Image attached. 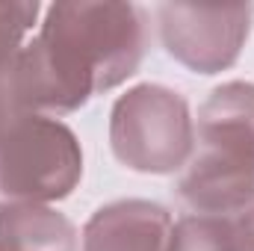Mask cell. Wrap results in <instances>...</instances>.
Wrapping results in <instances>:
<instances>
[{
  "label": "cell",
  "mask_w": 254,
  "mask_h": 251,
  "mask_svg": "<svg viewBox=\"0 0 254 251\" xmlns=\"http://www.w3.org/2000/svg\"><path fill=\"white\" fill-rule=\"evenodd\" d=\"M83 178V151L74 130L54 116H24L0 145L3 201L54 204Z\"/></svg>",
  "instance_id": "4"
},
{
  "label": "cell",
  "mask_w": 254,
  "mask_h": 251,
  "mask_svg": "<svg viewBox=\"0 0 254 251\" xmlns=\"http://www.w3.org/2000/svg\"><path fill=\"white\" fill-rule=\"evenodd\" d=\"M148 24L136 3H54L21 48L12 83L33 116H65L92 95L122 86L145 57Z\"/></svg>",
  "instance_id": "1"
},
{
  "label": "cell",
  "mask_w": 254,
  "mask_h": 251,
  "mask_svg": "<svg viewBox=\"0 0 254 251\" xmlns=\"http://www.w3.org/2000/svg\"><path fill=\"white\" fill-rule=\"evenodd\" d=\"M24 116H30L21 101H18V92H15V83H12V71L0 74V145L3 139L12 133V127L18 125Z\"/></svg>",
  "instance_id": "10"
},
{
  "label": "cell",
  "mask_w": 254,
  "mask_h": 251,
  "mask_svg": "<svg viewBox=\"0 0 254 251\" xmlns=\"http://www.w3.org/2000/svg\"><path fill=\"white\" fill-rule=\"evenodd\" d=\"M172 213L145 198H122L92 213L80 251H169Z\"/></svg>",
  "instance_id": "6"
},
{
  "label": "cell",
  "mask_w": 254,
  "mask_h": 251,
  "mask_svg": "<svg viewBox=\"0 0 254 251\" xmlns=\"http://www.w3.org/2000/svg\"><path fill=\"white\" fill-rule=\"evenodd\" d=\"M195 142L178 198L195 216H240L254 201V83L216 86L198 110Z\"/></svg>",
  "instance_id": "2"
},
{
  "label": "cell",
  "mask_w": 254,
  "mask_h": 251,
  "mask_svg": "<svg viewBox=\"0 0 254 251\" xmlns=\"http://www.w3.org/2000/svg\"><path fill=\"white\" fill-rule=\"evenodd\" d=\"M169 251H246L237 216H184L172 225Z\"/></svg>",
  "instance_id": "8"
},
{
  "label": "cell",
  "mask_w": 254,
  "mask_h": 251,
  "mask_svg": "<svg viewBox=\"0 0 254 251\" xmlns=\"http://www.w3.org/2000/svg\"><path fill=\"white\" fill-rule=\"evenodd\" d=\"M77 228L51 204H0V251H77Z\"/></svg>",
  "instance_id": "7"
},
{
  "label": "cell",
  "mask_w": 254,
  "mask_h": 251,
  "mask_svg": "<svg viewBox=\"0 0 254 251\" xmlns=\"http://www.w3.org/2000/svg\"><path fill=\"white\" fill-rule=\"evenodd\" d=\"M42 6L39 3H0V74L12 71L21 48L27 45V33L33 30Z\"/></svg>",
  "instance_id": "9"
},
{
  "label": "cell",
  "mask_w": 254,
  "mask_h": 251,
  "mask_svg": "<svg viewBox=\"0 0 254 251\" xmlns=\"http://www.w3.org/2000/svg\"><path fill=\"white\" fill-rule=\"evenodd\" d=\"M237 225H240V234H243V243L246 251H254V201L237 216Z\"/></svg>",
  "instance_id": "11"
},
{
  "label": "cell",
  "mask_w": 254,
  "mask_h": 251,
  "mask_svg": "<svg viewBox=\"0 0 254 251\" xmlns=\"http://www.w3.org/2000/svg\"><path fill=\"white\" fill-rule=\"evenodd\" d=\"M116 160L142 175L184 172L195 151V122L181 92L160 83L127 89L110 113Z\"/></svg>",
  "instance_id": "3"
},
{
  "label": "cell",
  "mask_w": 254,
  "mask_h": 251,
  "mask_svg": "<svg viewBox=\"0 0 254 251\" xmlns=\"http://www.w3.org/2000/svg\"><path fill=\"white\" fill-rule=\"evenodd\" d=\"M252 15V6L163 3L157 9L163 48L195 74H219L240 60Z\"/></svg>",
  "instance_id": "5"
}]
</instances>
